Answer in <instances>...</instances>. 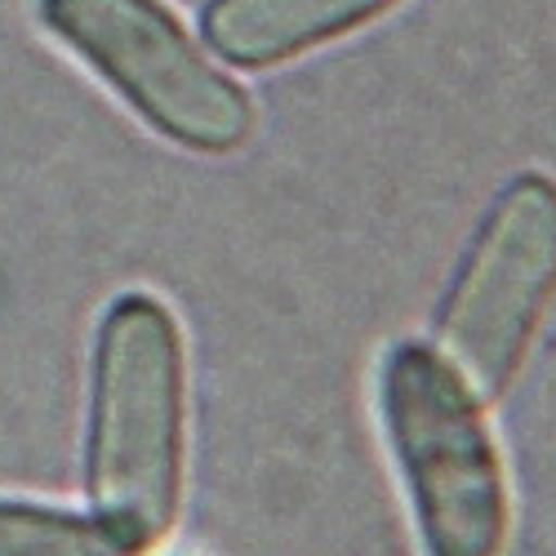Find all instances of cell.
Here are the masks:
<instances>
[{"label": "cell", "instance_id": "2", "mask_svg": "<svg viewBox=\"0 0 556 556\" xmlns=\"http://www.w3.org/2000/svg\"><path fill=\"white\" fill-rule=\"evenodd\" d=\"M383 419L428 556H498L507 539V485L490 428L454 365L419 343L383 365Z\"/></svg>", "mask_w": 556, "mask_h": 556}, {"label": "cell", "instance_id": "5", "mask_svg": "<svg viewBox=\"0 0 556 556\" xmlns=\"http://www.w3.org/2000/svg\"><path fill=\"white\" fill-rule=\"evenodd\" d=\"M392 5L396 0H210L201 10V31L223 63L258 72L299 59L312 45H326Z\"/></svg>", "mask_w": 556, "mask_h": 556}, {"label": "cell", "instance_id": "3", "mask_svg": "<svg viewBox=\"0 0 556 556\" xmlns=\"http://www.w3.org/2000/svg\"><path fill=\"white\" fill-rule=\"evenodd\" d=\"M40 23L178 148L223 156L250 138V94L161 0H40Z\"/></svg>", "mask_w": 556, "mask_h": 556}, {"label": "cell", "instance_id": "1", "mask_svg": "<svg viewBox=\"0 0 556 556\" xmlns=\"http://www.w3.org/2000/svg\"><path fill=\"white\" fill-rule=\"evenodd\" d=\"M188 437V365L169 307L121 294L94 343L85 481L103 521L134 556L174 530Z\"/></svg>", "mask_w": 556, "mask_h": 556}, {"label": "cell", "instance_id": "4", "mask_svg": "<svg viewBox=\"0 0 556 556\" xmlns=\"http://www.w3.org/2000/svg\"><path fill=\"white\" fill-rule=\"evenodd\" d=\"M556 286V182L526 174L490 210L441 316L458 379L481 396L513 383L534 320Z\"/></svg>", "mask_w": 556, "mask_h": 556}, {"label": "cell", "instance_id": "6", "mask_svg": "<svg viewBox=\"0 0 556 556\" xmlns=\"http://www.w3.org/2000/svg\"><path fill=\"white\" fill-rule=\"evenodd\" d=\"M0 556H134L103 521L0 498Z\"/></svg>", "mask_w": 556, "mask_h": 556}]
</instances>
